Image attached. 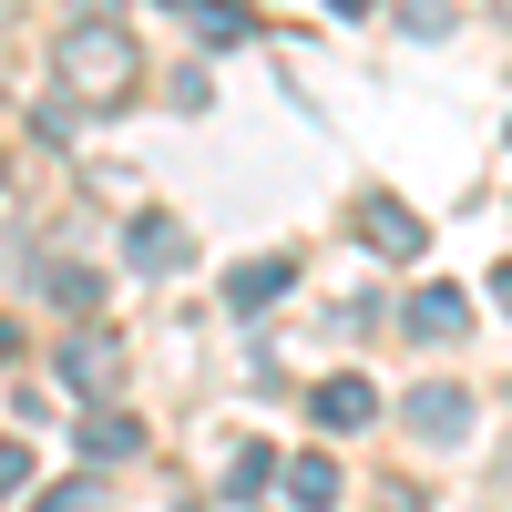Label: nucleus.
I'll return each instance as SVG.
<instances>
[{"instance_id": "1", "label": "nucleus", "mask_w": 512, "mask_h": 512, "mask_svg": "<svg viewBox=\"0 0 512 512\" xmlns=\"http://www.w3.org/2000/svg\"><path fill=\"white\" fill-rule=\"evenodd\" d=\"M134 72H144L134 41H123V21H103V11H82V21L52 41V82H62V103H113Z\"/></svg>"}, {"instance_id": "10", "label": "nucleus", "mask_w": 512, "mask_h": 512, "mask_svg": "<svg viewBox=\"0 0 512 512\" xmlns=\"http://www.w3.org/2000/svg\"><path fill=\"white\" fill-rule=\"evenodd\" d=\"M287 492H297V512H328V502H338V461H318V451H308V461L287 472Z\"/></svg>"}, {"instance_id": "17", "label": "nucleus", "mask_w": 512, "mask_h": 512, "mask_svg": "<svg viewBox=\"0 0 512 512\" xmlns=\"http://www.w3.org/2000/svg\"><path fill=\"white\" fill-rule=\"evenodd\" d=\"M11 349H21V338H11V328H0V359H11Z\"/></svg>"}, {"instance_id": "8", "label": "nucleus", "mask_w": 512, "mask_h": 512, "mask_svg": "<svg viewBox=\"0 0 512 512\" xmlns=\"http://www.w3.org/2000/svg\"><path fill=\"white\" fill-rule=\"evenodd\" d=\"M82 451H93V461H134L144 431H134V420H113V410H93V420H82Z\"/></svg>"}, {"instance_id": "5", "label": "nucleus", "mask_w": 512, "mask_h": 512, "mask_svg": "<svg viewBox=\"0 0 512 512\" xmlns=\"http://www.w3.org/2000/svg\"><path fill=\"white\" fill-rule=\"evenodd\" d=\"M123 256H134V267H154V277L185 267V226H175V216H134V246H123Z\"/></svg>"}, {"instance_id": "6", "label": "nucleus", "mask_w": 512, "mask_h": 512, "mask_svg": "<svg viewBox=\"0 0 512 512\" xmlns=\"http://www.w3.org/2000/svg\"><path fill=\"white\" fill-rule=\"evenodd\" d=\"M277 287H287V256H256V267H236V277H226V308L246 318V308H267Z\"/></svg>"}, {"instance_id": "12", "label": "nucleus", "mask_w": 512, "mask_h": 512, "mask_svg": "<svg viewBox=\"0 0 512 512\" xmlns=\"http://www.w3.org/2000/svg\"><path fill=\"white\" fill-rule=\"evenodd\" d=\"M31 512H103V482H62V492H41Z\"/></svg>"}, {"instance_id": "13", "label": "nucleus", "mask_w": 512, "mask_h": 512, "mask_svg": "<svg viewBox=\"0 0 512 512\" xmlns=\"http://www.w3.org/2000/svg\"><path fill=\"white\" fill-rule=\"evenodd\" d=\"M195 31H205V41H246V11H236V0H216V11H195Z\"/></svg>"}, {"instance_id": "11", "label": "nucleus", "mask_w": 512, "mask_h": 512, "mask_svg": "<svg viewBox=\"0 0 512 512\" xmlns=\"http://www.w3.org/2000/svg\"><path fill=\"white\" fill-rule=\"evenodd\" d=\"M410 420L441 441V431H461V420H472V400H461V390H420V410H410Z\"/></svg>"}, {"instance_id": "16", "label": "nucleus", "mask_w": 512, "mask_h": 512, "mask_svg": "<svg viewBox=\"0 0 512 512\" xmlns=\"http://www.w3.org/2000/svg\"><path fill=\"white\" fill-rule=\"evenodd\" d=\"M328 11H379V0H328Z\"/></svg>"}, {"instance_id": "2", "label": "nucleus", "mask_w": 512, "mask_h": 512, "mask_svg": "<svg viewBox=\"0 0 512 512\" xmlns=\"http://www.w3.org/2000/svg\"><path fill=\"white\" fill-rule=\"evenodd\" d=\"M113 369H123V349L103 328H82V338H62V379L72 390H113Z\"/></svg>"}, {"instance_id": "3", "label": "nucleus", "mask_w": 512, "mask_h": 512, "mask_svg": "<svg viewBox=\"0 0 512 512\" xmlns=\"http://www.w3.org/2000/svg\"><path fill=\"white\" fill-rule=\"evenodd\" d=\"M461 328H472V297L461 287H420L410 297V338H461Z\"/></svg>"}, {"instance_id": "9", "label": "nucleus", "mask_w": 512, "mask_h": 512, "mask_svg": "<svg viewBox=\"0 0 512 512\" xmlns=\"http://www.w3.org/2000/svg\"><path fill=\"white\" fill-rule=\"evenodd\" d=\"M41 297L52 308H103V277L93 267H41Z\"/></svg>"}, {"instance_id": "4", "label": "nucleus", "mask_w": 512, "mask_h": 512, "mask_svg": "<svg viewBox=\"0 0 512 512\" xmlns=\"http://www.w3.org/2000/svg\"><path fill=\"white\" fill-rule=\"evenodd\" d=\"M359 226H369L379 256H420V216H410V205H390V195H369V205H359Z\"/></svg>"}, {"instance_id": "14", "label": "nucleus", "mask_w": 512, "mask_h": 512, "mask_svg": "<svg viewBox=\"0 0 512 512\" xmlns=\"http://www.w3.org/2000/svg\"><path fill=\"white\" fill-rule=\"evenodd\" d=\"M21 482H31V451H21V441H0V492H21Z\"/></svg>"}, {"instance_id": "7", "label": "nucleus", "mask_w": 512, "mask_h": 512, "mask_svg": "<svg viewBox=\"0 0 512 512\" xmlns=\"http://www.w3.org/2000/svg\"><path fill=\"white\" fill-rule=\"evenodd\" d=\"M369 410H379V390H369V379H328V390H318V420H328V431H359Z\"/></svg>"}, {"instance_id": "15", "label": "nucleus", "mask_w": 512, "mask_h": 512, "mask_svg": "<svg viewBox=\"0 0 512 512\" xmlns=\"http://www.w3.org/2000/svg\"><path fill=\"white\" fill-rule=\"evenodd\" d=\"M492 297H502V308H512V267H502V277H492Z\"/></svg>"}]
</instances>
